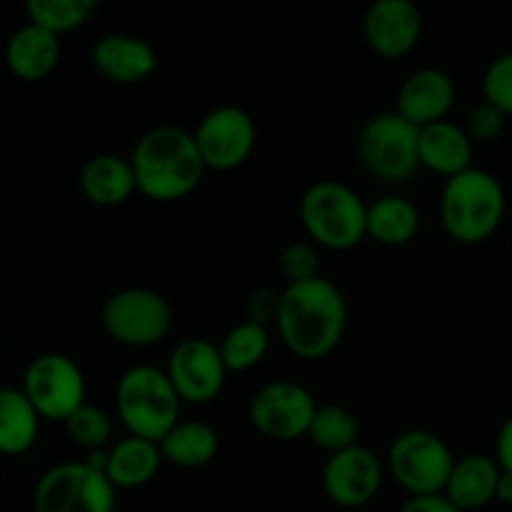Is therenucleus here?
<instances>
[{"instance_id":"obj_20","label":"nucleus","mask_w":512,"mask_h":512,"mask_svg":"<svg viewBox=\"0 0 512 512\" xmlns=\"http://www.w3.org/2000/svg\"><path fill=\"white\" fill-rule=\"evenodd\" d=\"M78 185L83 198L98 208H118L138 193L130 158L125 160L113 153L90 158L80 170Z\"/></svg>"},{"instance_id":"obj_33","label":"nucleus","mask_w":512,"mask_h":512,"mask_svg":"<svg viewBox=\"0 0 512 512\" xmlns=\"http://www.w3.org/2000/svg\"><path fill=\"white\" fill-rule=\"evenodd\" d=\"M280 298H283V290L275 288H258L253 295H250L248 303V320H255V323L265 325L275 323L280 313Z\"/></svg>"},{"instance_id":"obj_15","label":"nucleus","mask_w":512,"mask_h":512,"mask_svg":"<svg viewBox=\"0 0 512 512\" xmlns=\"http://www.w3.org/2000/svg\"><path fill=\"white\" fill-rule=\"evenodd\" d=\"M363 33L380 58H405L423 38V13L415 0H373L365 10Z\"/></svg>"},{"instance_id":"obj_4","label":"nucleus","mask_w":512,"mask_h":512,"mask_svg":"<svg viewBox=\"0 0 512 512\" xmlns=\"http://www.w3.org/2000/svg\"><path fill=\"white\" fill-rule=\"evenodd\" d=\"M115 410L128 435L160 443L180 423L183 400L165 370L133 365L115 385Z\"/></svg>"},{"instance_id":"obj_23","label":"nucleus","mask_w":512,"mask_h":512,"mask_svg":"<svg viewBox=\"0 0 512 512\" xmlns=\"http://www.w3.org/2000/svg\"><path fill=\"white\" fill-rule=\"evenodd\" d=\"M40 415L20 388H0V455L18 458L33 450Z\"/></svg>"},{"instance_id":"obj_8","label":"nucleus","mask_w":512,"mask_h":512,"mask_svg":"<svg viewBox=\"0 0 512 512\" xmlns=\"http://www.w3.org/2000/svg\"><path fill=\"white\" fill-rule=\"evenodd\" d=\"M453 450L430 430H408L388 450V470L410 495H443L455 465Z\"/></svg>"},{"instance_id":"obj_34","label":"nucleus","mask_w":512,"mask_h":512,"mask_svg":"<svg viewBox=\"0 0 512 512\" xmlns=\"http://www.w3.org/2000/svg\"><path fill=\"white\" fill-rule=\"evenodd\" d=\"M400 512H463L458 505L450 503L445 495H418L410 498Z\"/></svg>"},{"instance_id":"obj_17","label":"nucleus","mask_w":512,"mask_h":512,"mask_svg":"<svg viewBox=\"0 0 512 512\" xmlns=\"http://www.w3.org/2000/svg\"><path fill=\"white\" fill-rule=\"evenodd\" d=\"M455 105V83L445 70L420 68L398 88V110L415 128L445 120Z\"/></svg>"},{"instance_id":"obj_24","label":"nucleus","mask_w":512,"mask_h":512,"mask_svg":"<svg viewBox=\"0 0 512 512\" xmlns=\"http://www.w3.org/2000/svg\"><path fill=\"white\" fill-rule=\"evenodd\" d=\"M158 445L165 463L185 470L205 468L213 463L220 450L218 433L200 420H180Z\"/></svg>"},{"instance_id":"obj_1","label":"nucleus","mask_w":512,"mask_h":512,"mask_svg":"<svg viewBox=\"0 0 512 512\" xmlns=\"http://www.w3.org/2000/svg\"><path fill=\"white\" fill-rule=\"evenodd\" d=\"M278 333L285 348L303 360L328 358L348 328V303L333 280L313 278L285 285L280 298Z\"/></svg>"},{"instance_id":"obj_36","label":"nucleus","mask_w":512,"mask_h":512,"mask_svg":"<svg viewBox=\"0 0 512 512\" xmlns=\"http://www.w3.org/2000/svg\"><path fill=\"white\" fill-rule=\"evenodd\" d=\"M495 500H500V503H505V505H512V473H505V470L500 473Z\"/></svg>"},{"instance_id":"obj_3","label":"nucleus","mask_w":512,"mask_h":512,"mask_svg":"<svg viewBox=\"0 0 512 512\" xmlns=\"http://www.w3.org/2000/svg\"><path fill=\"white\" fill-rule=\"evenodd\" d=\"M508 198L493 173L468 168L465 173L445 180L440 198L443 228L455 243L480 245L493 238L503 225Z\"/></svg>"},{"instance_id":"obj_16","label":"nucleus","mask_w":512,"mask_h":512,"mask_svg":"<svg viewBox=\"0 0 512 512\" xmlns=\"http://www.w3.org/2000/svg\"><path fill=\"white\" fill-rule=\"evenodd\" d=\"M90 63L108 83L138 85L158 70L160 60L148 40L138 35L108 33L93 43Z\"/></svg>"},{"instance_id":"obj_5","label":"nucleus","mask_w":512,"mask_h":512,"mask_svg":"<svg viewBox=\"0 0 512 512\" xmlns=\"http://www.w3.org/2000/svg\"><path fill=\"white\" fill-rule=\"evenodd\" d=\"M300 223L310 243L345 253L368 238V205L350 185L318 180L300 200Z\"/></svg>"},{"instance_id":"obj_21","label":"nucleus","mask_w":512,"mask_h":512,"mask_svg":"<svg viewBox=\"0 0 512 512\" xmlns=\"http://www.w3.org/2000/svg\"><path fill=\"white\" fill-rule=\"evenodd\" d=\"M500 473L503 470L495 458L480 453L465 455V458L455 460L443 495L463 512L480 510L495 500Z\"/></svg>"},{"instance_id":"obj_2","label":"nucleus","mask_w":512,"mask_h":512,"mask_svg":"<svg viewBox=\"0 0 512 512\" xmlns=\"http://www.w3.org/2000/svg\"><path fill=\"white\" fill-rule=\"evenodd\" d=\"M130 165L138 193L153 203L188 198L208 173L193 133L178 125H155L145 130L130 153Z\"/></svg>"},{"instance_id":"obj_13","label":"nucleus","mask_w":512,"mask_h":512,"mask_svg":"<svg viewBox=\"0 0 512 512\" xmlns=\"http://www.w3.org/2000/svg\"><path fill=\"white\" fill-rule=\"evenodd\" d=\"M165 373L178 390L180 400L190 405H208L218 400L228 380L220 348L208 338L180 340L170 353Z\"/></svg>"},{"instance_id":"obj_29","label":"nucleus","mask_w":512,"mask_h":512,"mask_svg":"<svg viewBox=\"0 0 512 512\" xmlns=\"http://www.w3.org/2000/svg\"><path fill=\"white\" fill-rule=\"evenodd\" d=\"M65 430L78 448L93 453V450L108 448L110 438H113V420L103 408L85 403L65 420Z\"/></svg>"},{"instance_id":"obj_18","label":"nucleus","mask_w":512,"mask_h":512,"mask_svg":"<svg viewBox=\"0 0 512 512\" xmlns=\"http://www.w3.org/2000/svg\"><path fill=\"white\" fill-rule=\"evenodd\" d=\"M60 50V35L28 20L8 38L5 65L23 83H40L58 68Z\"/></svg>"},{"instance_id":"obj_9","label":"nucleus","mask_w":512,"mask_h":512,"mask_svg":"<svg viewBox=\"0 0 512 512\" xmlns=\"http://www.w3.org/2000/svg\"><path fill=\"white\" fill-rule=\"evenodd\" d=\"M115 485L90 463H60L40 475L33 490L35 512H115Z\"/></svg>"},{"instance_id":"obj_10","label":"nucleus","mask_w":512,"mask_h":512,"mask_svg":"<svg viewBox=\"0 0 512 512\" xmlns=\"http://www.w3.org/2000/svg\"><path fill=\"white\" fill-rule=\"evenodd\" d=\"M38 415L50 423H65L80 405L88 403V383L73 358L63 353H43L25 368L20 385Z\"/></svg>"},{"instance_id":"obj_14","label":"nucleus","mask_w":512,"mask_h":512,"mask_svg":"<svg viewBox=\"0 0 512 512\" xmlns=\"http://www.w3.org/2000/svg\"><path fill=\"white\" fill-rule=\"evenodd\" d=\"M385 480V465L365 445L328 455L323 468V490L340 508H363L378 498Z\"/></svg>"},{"instance_id":"obj_27","label":"nucleus","mask_w":512,"mask_h":512,"mask_svg":"<svg viewBox=\"0 0 512 512\" xmlns=\"http://www.w3.org/2000/svg\"><path fill=\"white\" fill-rule=\"evenodd\" d=\"M228 373H245L255 368L265 358L270 348L268 328L255 320H243L225 333L223 343L218 345Z\"/></svg>"},{"instance_id":"obj_12","label":"nucleus","mask_w":512,"mask_h":512,"mask_svg":"<svg viewBox=\"0 0 512 512\" xmlns=\"http://www.w3.org/2000/svg\"><path fill=\"white\" fill-rule=\"evenodd\" d=\"M315 410L318 403L305 385L293 380H275L253 395L248 415L260 435L290 443L308 435Z\"/></svg>"},{"instance_id":"obj_28","label":"nucleus","mask_w":512,"mask_h":512,"mask_svg":"<svg viewBox=\"0 0 512 512\" xmlns=\"http://www.w3.org/2000/svg\"><path fill=\"white\" fill-rule=\"evenodd\" d=\"M100 8V0H25V13L35 25L65 35L88 23Z\"/></svg>"},{"instance_id":"obj_19","label":"nucleus","mask_w":512,"mask_h":512,"mask_svg":"<svg viewBox=\"0 0 512 512\" xmlns=\"http://www.w3.org/2000/svg\"><path fill=\"white\" fill-rule=\"evenodd\" d=\"M473 148L475 143L465 133L463 125L448 118L420 128V165L428 168L430 173L443 175L445 180L473 168Z\"/></svg>"},{"instance_id":"obj_6","label":"nucleus","mask_w":512,"mask_h":512,"mask_svg":"<svg viewBox=\"0 0 512 512\" xmlns=\"http://www.w3.org/2000/svg\"><path fill=\"white\" fill-rule=\"evenodd\" d=\"M418 135L420 128L405 120L398 110L373 115L358 135L360 165L380 183H408L423 168Z\"/></svg>"},{"instance_id":"obj_26","label":"nucleus","mask_w":512,"mask_h":512,"mask_svg":"<svg viewBox=\"0 0 512 512\" xmlns=\"http://www.w3.org/2000/svg\"><path fill=\"white\" fill-rule=\"evenodd\" d=\"M308 438L315 448L325 450L328 455H335L340 450L360 445V423L353 410L343 408V405H318L313 423H310Z\"/></svg>"},{"instance_id":"obj_11","label":"nucleus","mask_w":512,"mask_h":512,"mask_svg":"<svg viewBox=\"0 0 512 512\" xmlns=\"http://www.w3.org/2000/svg\"><path fill=\"white\" fill-rule=\"evenodd\" d=\"M200 155L208 170L228 173L250 160L258 145V125L253 115L238 105H218L200 118L193 130Z\"/></svg>"},{"instance_id":"obj_30","label":"nucleus","mask_w":512,"mask_h":512,"mask_svg":"<svg viewBox=\"0 0 512 512\" xmlns=\"http://www.w3.org/2000/svg\"><path fill=\"white\" fill-rule=\"evenodd\" d=\"M280 273H283L285 283H305V280L318 278L320 270V258L315 243H305V240H295L283 248L278 258Z\"/></svg>"},{"instance_id":"obj_31","label":"nucleus","mask_w":512,"mask_h":512,"mask_svg":"<svg viewBox=\"0 0 512 512\" xmlns=\"http://www.w3.org/2000/svg\"><path fill=\"white\" fill-rule=\"evenodd\" d=\"M483 93L485 103L495 105L503 110L505 115H512V50L510 53L498 55L493 63L488 65L483 78Z\"/></svg>"},{"instance_id":"obj_32","label":"nucleus","mask_w":512,"mask_h":512,"mask_svg":"<svg viewBox=\"0 0 512 512\" xmlns=\"http://www.w3.org/2000/svg\"><path fill=\"white\" fill-rule=\"evenodd\" d=\"M505 120H508V115L503 110H498L490 103H483L478 108H473V113L468 115V123L463 128L473 143H493V140H498L503 135Z\"/></svg>"},{"instance_id":"obj_7","label":"nucleus","mask_w":512,"mask_h":512,"mask_svg":"<svg viewBox=\"0 0 512 512\" xmlns=\"http://www.w3.org/2000/svg\"><path fill=\"white\" fill-rule=\"evenodd\" d=\"M100 325L125 348H153L173 330V308L150 288L115 290L100 310Z\"/></svg>"},{"instance_id":"obj_35","label":"nucleus","mask_w":512,"mask_h":512,"mask_svg":"<svg viewBox=\"0 0 512 512\" xmlns=\"http://www.w3.org/2000/svg\"><path fill=\"white\" fill-rule=\"evenodd\" d=\"M495 460H498L500 470L512 473V415L500 425L498 440H495Z\"/></svg>"},{"instance_id":"obj_25","label":"nucleus","mask_w":512,"mask_h":512,"mask_svg":"<svg viewBox=\"0 0 512 512\" xmlns=\"http://www.w3.org/2000/svg\"><path fill=\"white\" fill-rule=\"evenodd\" d=\"M420 230V210L403 195H383L368 205V238L385 248L408 245Z\"/></svg>"},{"instance_id":"obj_22","label":"nucleus","mask_w":512,"mask_h":512,"mask_svg":"<svg viewBox=\"0 0 512 512\" xmlns=\"http://www.w3.org/2000/svg\"><path fill=\"white\" fill-rule=\"evenodd\" d=\"M163 463L158 443L128 435L108 450L105 475L115 485V490H135L153 483Z\"/></svg>"}]
</instances>
